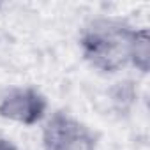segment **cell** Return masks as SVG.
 <instances>
[{"label": "cell", "mask_w": 150, "mask_h": 150, "mask_svg": "<svg viewBox=\"0 0 150 150\" xmlns=\"http://www.w3.org/2000/svg\"><path fill=\"white\" fill-rule=\"evenodd\" d=\"M136 28L118 18H96L80 35L85 62L106 74L122 71L131 62V46Z\"/></svg>", "instance_id": "cell-1"}, {"label": "cell", "mask_w": 150, "mask_h": 150, "mask_svg": "<svg viewBox=\"0 0 150 150\" xmlns=\"http://www.w3.org/2000/svg\"><path fill=\"white\" fill-rule=\"evenodd\" d=\"M44 150H97L94 131L69 113L55 111L42 129Z\"/></svg>", "instance_id": "cell-2"}, {"label": "cell", "mask_w": 150, "mask_h": 150, "mask_svg": "<svg viewBox=\"0 0 150 150\" xmlns=\"http://www.w3.org/2000/svg\"><path fill=\"white\" fill-rule=\"evenodd\" d=\"M48 111V99L34 87H14L0 97V117L21 124L35 125Z\"/></svg>", "instance_id": "cell-3"}, {"label": "cell", "mask_w": 150, "mask_h": 150, "mask_svg": "<svg viewBox=\"0 0 150 150\" xmlns=\"http://www.w3.org/2000/svg\"><path fill=\"white\" fill-rule=\"evenodd\" d=\"M129 65H132L141 74H146L150 69V41H148V30L143 27L136 28L134 32Z\"/></svg>", "instance_id": "cell-4"}, {"label": "cell", "mask_w": 150, "mask_h": 150, "mask_svg": "<svg viewBox=\"0 0 150 150\" xmlns=\"http://www.w3.org/2000/svg\"><path fill=\"white\" fill-rule=\"evenodd\" d=\"M0 150H20L9 138H6L4 134H0Z\"/></svg>", "instance_id": "cell-5"}, {"label": "cell", "mask_w": 150, "mask_h": 150, "mask_svg": "<svg viewBox=\"0 0 150 150\" xmlns=\"http://www.w3.org/2000/svg\"><path fill=\"white\" fill-rule=\"evenodd\" d=\"M0 7H2V6H0Z\"/></svg>", "instance_id": "cell-6"}]
</instances>
